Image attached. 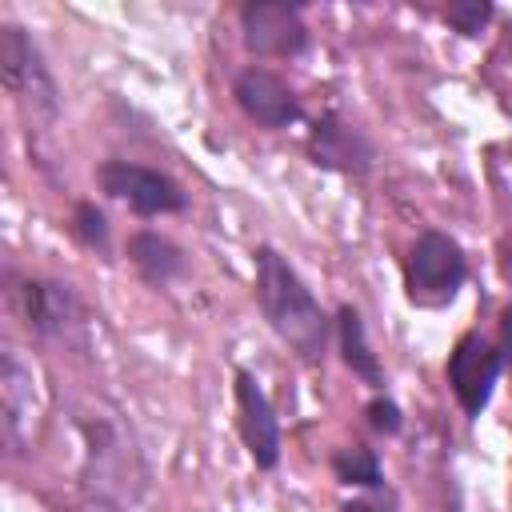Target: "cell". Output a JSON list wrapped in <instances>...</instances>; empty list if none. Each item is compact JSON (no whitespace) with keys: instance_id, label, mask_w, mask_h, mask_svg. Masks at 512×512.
<instances>
[{"instance_id":"cell-6","label":"cell","mask_w":512,"mask_h":512,"mask_svg":"<svg viewBox=\"0 0 512 512\" xmlns=\"http://www.w3.org/2000/svg\"><path fill=\"white\" fill-rule=\"evenodd\" d=\"M240 40L256 60H296L308 52V24L300 4L248 0L240 8Z\"/></svg>"},{"instance_id":"cell-9","label":"cell","mask_w":512,"mask_h":512,"mask_svg":"<svg viewBox=\"0 0 512 512\" xmlns=\"http://www.w3.org/2000/svg\"><path fill=\"white\" fill-rule=\"evenodd\" d=\"M232 396H236V432L248 448V460L260 472H272L280 464V420H276L268 392L260 388V380L248 368H236Z\"/></svg>"},{"instance_id":"cell-16","label":"cell","mask_w":512,"mask_h":512,"mask_svg":"<svg viewBox=\"0 0 512 512\" xmlns=\"http://www.w3.org/2000/svg\"><path fill=\"white\" fill-rule=\"evenodd\" d=\"M364 424H368L372 432H380V436H400L404 412H400V404H396L388 392H372L368 404H364Z\"/></svg>"},{"instance_id":"cell-18","label":"cell","mask_w":512,"mask_h":512,"mask_svg":"<svg viewBox=\"0 0 512 512\" xmlns=\"http://www.w3.org/2000/svg\"><path fill=\"white\" fill-rule=\"evenodd\" d=\"M500 356H504V368H512V304L500 312Z\"/></svg>"},{"instance_id":"cell-3","label":"cell","mask_w":512,"mask_h":512,"mask_svg":"<svg viewBox=\"0 0 512 512\" xmlns=\"http://www.w3.org/2000/svg\"><path fill=\"white\" fill-rule=\"evenodd\" d=\"M0 80H4V92L16 100V108L28 120L48 124L60 116L56 76L44 64V52L36 48V40L12 20L0 24Z\"/></svg>"},{"instance_id":"cell-7","label":"cell","mask_w":512,"mask_h":512,"mask_svg":"<svg viewBox=\"0 0 512 512\" xmlns=\"http://www.w3.org/2000/svg\"><path fill=\"white\" fill-rule=\"evenodd\" d=\"M304 156L312 168L320 172H336V176H352V180H364L376 164V144L372 136L344 120L340 112H320L312 124H308V136H304Z\"/></svg>"},{"instance_id":"cell-15","label":"cell","mask_w":512,"mask_h":512,"mask_svg":"<svg viewBox=\"0 0 512 512\" xmlns=\"http://www.w3.org/2000/svg\"><path fill=\"white\" fill-rule=\"evenodd\" d=\"M444 24L452 28V32H460V36H480L488 24H492V16H496V8H492V0H452L444 12Z\"/></svg>"},{"instance_id":"cell-8","label":"cell","mask_w":512,"mask_h":512,"mask_svg":"<svg viewBox=\"0 0 512 512\" xmlns=\"http://www.w3.org/2000/svg\"><path fill=\"white\" fill-rule=\"evenodd\" d=\"M232 100L244 112V120H252L256 128H268V132H280V128H292L296 120H304V100L296 96V88L264 64H248L232 76Z\"/></svg>"},{"instance_id":"cell-13","label":"cell","mask_w":512,"mask_h":512,"mask_svg":"<svg viewBox=\"0 0 512 512\" xmlns=\"http://www.w3.org/2000/svg\"><path fill=\"white\" fill-rule=\"evenodd\" d=\"M328 464H332L336 484H344V488H360V492L388 488L384 484V464H380L376 448H368V444H340Z\"/></svg>"},{"instance_id":"cell-14","label":"cell","mask_w":512,"mask_h":512,"mask_svg":"<svg viewBox=\"0 0 512 512\" xmlns=\"http://www.w3.org/2000/svg\"><path fill=\"white\" fill-rule=\"evenodd\" d=\"M68 232L76 244H84L88 252H108L112 244V224L104 216V208H96V200H76L72 204V216H68Z\"/></svg>"},{"instance_id":"cell-1","label":"cell","mask_w":512,"mask_h":512,"mask_svg":"<svg viewBox=\"0 0 512 512\" xmlns=\"http://www.w3.org/2000/svg\"><path fill=\"white\" fill-rule=\"evenodd\" d=\"M252 296L264 324L276 332L284 348H292L304 364H324L332 344V316L320 308L316 292L300 280V272L272 244L252 252Z\"/></svg>"},{"instance_id":"cell-4","label":"cell","mask_w":512,"mask_h":512,"mask_svg":"<svg viewBox=\"0 0 512 512\" xmlns=\"http://www.w3.org/2000/svg\"><path fill=\"white\" fill-rule=\"evenodd\" d=\"M96 188L112 200H120L128 212H136L140 220L152 216H176L188 208V192L180 180H172L160 168L148 164H132V160H100L92 168Z\"/></svg>"},{"instance_id":"cell-17","label":"cell","mask_w":512,"mask_h":512,"mask_svg":"<svg viewBox=\"0 0 512 512\" xmlns=\"http://www.w3.org/2000/svg\"><path fill=\"white\" fill-rule=\"evenodd\" d=\"M336 512H396V496H392L388 488H380V492H364V496L344 500Z\"/></svg>"},{"instance_id":"cell-19","label":"cell","mask_w":512,"mask_h":512,"mask_svg":"<svg viewBox=\"0 0 512 512\" xmlns=\"http://www.w3.org/2000/svg\"><path fill=\"white\" fill-rule=\"evenodd\" d=\"M508 276H512V252H508Z\"/></svg>"},{"instance_id":"cell-12","label":"cell","mask_w":512,"mask_h":512,"mask_svg":"<svg viewBox=\"0 0 512 512\" xmlns=\"http://www.w3.org/2000/svg\"><path fill=\"white\" fill-rule=\"evenodd\" d=\"M332 328H336V352H340L344 368H348L368 392H384V384H388V380H384V364H380V356H376L372 344H368V328H364L360 308L340 304L336 316H332Z\"/></svg>"},{"instance_id":"cell-5","label":"cell","mask_w":512,"mask_h":512,"mask_svg":"<svg viewBox=\"0 0 512 512\" xmlns=\"http://www.w3.org/2000/svg\"><path fill=\"white\" fill-rule=\"evenodd\" d=\"M500 372H504V356L480 328H468L456 336V344L444 360V380H448V388H452V396L468 420H476L492 404Z\"/></svg>"},{"instance_id":"cell-2","label":"cell","mask_w":512,"mask_h":512,"mask_svg":"<svg viewBox=\"0 0 512 512\" xmlns=\"http://www.w3.org/2000/svg\"><path fill=\"white\" fill-rule=\"evenodd\" d=\"M468 280V256L456 236L424 228L404 256V296L412 308L440 312L448 308Z\"/></svg>"},{"instance_id":"cell-11","label":"cell","mask_w":512,"mask_h":512,"mask_svg":"<svg viewBox=\"0 0 512 512\" xmlns=\"http://www.w3.org/2000/svg\"><path fill=\"white\" fill-rule=\"evenodd\" d=\"M124 256L140 272V280L152 284V288H168L188 272V252L156 228H136L124 244Z\"/></svg>"},{"instance_id":"cell-10","label":"cell","mask_w":512,"mask_h":512,"mask_svg":"<svg viewBox=\"0 0 512 512\" xmlns=\"http://www.w3.org/2000/svg\"><path fill=\"white\" fill-rule=\"evenodd\" d=\"M12 292H16V300H20L24 324H28L36 336H64V328L76 324V316H80V304H76V296H72L68 284L28 276V280H20V288H12Z\"/></svg>"}]
</instances>
